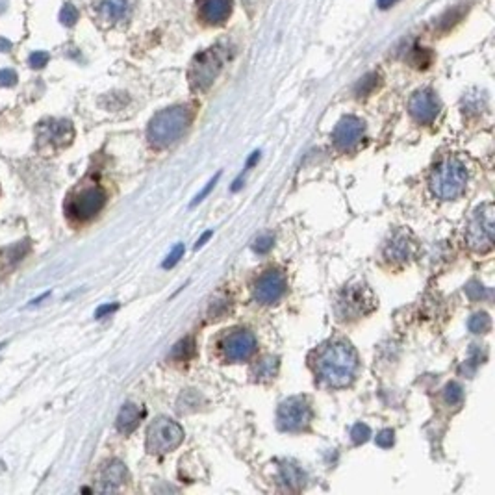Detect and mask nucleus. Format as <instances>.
<instances>
[{
	"label": "nucleus",
	"instance_id": "obj_26",
	"mask_svg": "<svg viewBox=\"0 0 495 495\" xmlns=\"http://www.w3.org/2000/svg\"><path fill=\"white\" fill-rule=\"evenodd\" d=\"M369 436H371V428L367 427L366 423H356L355 427L351 428V439H353L356 445L366 444Z\"/></svg>",
	"mask_w": 495,
	"mask_h": 495
},
{
	"label": "nucleus",
	"instance_id": "obj_9",
	"mask_svg": "<svg viewBox=\"0 0 495 495\" xmlns=\"http://www.w3.org/2000/svg\"><path fill=\"white\" fill-rule=\"evenodd\" d=\"M106 204V193L99 186L85 187L67 201V215L76 221H87L95 217Z\"/></svg>",
	"mask_w": 495,
	"mask_h": 495
},
{
	"label": "nucleus",
	"instance_id": "obj_8",
	"mask_svg": "<svg viewBox=\"0 0 495 495\" xmlns=\"http://www.w3.org/2000/svg\"><path fill=\"white\" fill-rule=\"evenodd\" d=\"M377 301L366 286H349L339 293L338 315L342 319H358L360 315L369 314Z\"/></svg>",
	"mask_w": 495,
	"mask_h": 495
},
{
	"label": "nucleus",
	"instance_id": "obj_25",
	"mask_svg": "<svg viewBox=\"0 0 495 495\" xmlns=\"http://www.w3.org/2000/svg\"><path fill=\"white\" fill-rule=\"evenodd\" d=\"M377 84H378L377 74L375 73L366 74V76L358 82V85H356V95L362 97V95H367V93H371V91L377 87Z\"/></svg>",
	"mask_w": 495,
	"mask_h": 495
},
{
	"label": "nucleus",
	"instance_id": "obj_10",
	"mask_svg": "<svg viewBox=\"0 0 495 495\" xmlns=\"http://www.w3.org/2000/svg\"><path fill=\"white\" fill-rule=\"evenodd\" d=\"M256 338L249 330H232L221 339V353L228 362H245L256 353Z\"/></svg>",
	"mask_w": 495,
	"mask_h": 495
},
{
	"label": "nucleus",
	"instance_id": "obj_23",
	"mask_svg": "<svg viewBox=\"0 0 495 495\" xmlns=\"http://www.w3.org/2000/svg\"><path fill=\"white\" fill-rule=\"evenodd\" d=\"M171 356H173L175 360L181 362H186L190 360L192 356H195V342H193V338H186L178 342V344L173 347V351H171Z\"/></svg>",
	"mask_w": 495,
	"mask_h": 495
},
{
	"label": "nucleus",
	"instance_id": "obj_21",
	"mask_svg": "<svg viewBox=\"0 0 495 495\" xmlns=\"http://www.w3.org/2000/svg\"><path fill=\"white\" fill-rule=\"evenodd\" d=\"M276 371H278V358L276 356H264V358H260L254 364L253 377L256 380L265 383V380H271V378L275 377Z\"/></svg>",
	"mask_w": 495,
	"mask_h": 495
},
{
	"label": "nucleus",
	"instance_id": "obj_34",
	"mask_svg": "<svg viewBox=\"0 0 495 495\" xmlns=\"http://www.w3.org/2000/svg\"><path fill=\"white\" fill-rule=\"evenodd\" d=\"M466 293L469 295L471 299H483L484 293H488V290L480 284V282H469L466 286Z\"/></svg>",
	"mask_w": 495,
	"mask_h": 495
},
{
	"label": "nucleus",
	"instance_id": "obj_39",
	"mask_svg": "<svg viewBox=\"0 0 495 495\" xmlns=\"http://www.w3.org/2000/svg\"><path fill=\"white\" fill-rule=\"evenodd\" d=\"M397 0H378V6L380 8H389L392 4H395Z\"/></svg>",
	"mask_w": 495,
	"mask_h": 495
},
{
	"label": "nucleus",
	"instance_id": "obj_36",
	"mask_svg": "<svg viewBox=\"0 0 495 495\" xmlns=\"http://www.w3.org/2000/svg\"><path fill=\"white\" fill-rule=\"evenodd\" d=\"M119 308V304L117 303H113V304H102V306H99L97 308V312H95V317L97 319H102V317H106V315H110V314H113L115 310Z\"/></svg>",
	"mask_w": 495,
	"mask_h": 495
},
{
	"label": "nucleus",
	"instance_id": "obj_41",
	"mask_svg": "<svg viewBox=\"0 0 495 495\" xmlns=\"http://www.w3.org/2000/svg\"><path fill=\"white\" fill-rule=\"evenodd\" d=\"M2 347H4V344H0V349H2Z\"/></svg>",
	"mask_w": 495,
	"mask_h": 495
},
{
	"label": "nucleus",
	"instance_id": "obj_35",
	"mask_svg": "<svg viewBox=\"0 0 495 495\" xmlns=\"http://www.w3.org/2000/svg\"><path fill=\"white\" fill-rule=\"evenodd\" d=\"M219 178H221V173H217V175H215L214 178H212V181L208 182V184H206V187H204L203 192L199 193L197 197H195V201H193V203H192V206H195V204H197V203H201V201H203V199L206 197V195H208V193L212 192V190H214V186H215V184H217V181H219Z\"/></svg>",
	"mask_w": 495,
	"mask_h": 495
},
{
	"label": "nucleus",
	"instance_id": "obj_40",
	"mask_svg": "<svg viewBox=\"0 0 495 495\" xmlns=\"http://www.w3.org/2000/svg\"><path fill=\"white\" fill-rule=\"evenodd\" d=\"M6 8H8V2H6V0H0V13L6 12Z\"/></svg>",
	"mask_w": 495,
	"mask_h": 495
},
{
	"label": "nucleus",
	"instance_id": "obj_2",
	"mask_svg": "<svg viewBox=\"0 0 495 495\" xmlns=\"http://www.w3.org/2000/svg\"><path fill=\"white\" fill-rule=\"evenodd\" d=\"M192 121V106L178 104V106L165 108L162 112H158L149 123V128H146L149 143L156 149H165V146L173 145L186 134Z\"/></svg>",
	"mask_w": 495,
	"mask_h": 495
},
{
	"label": "nucleus",
	"instance_id": "obj_16",
	"mask_svg": "<svg viewBox=\"0 0 495 495\" xmlns=\"http://www.w3.org/2000/svg\"><path fill=\"white\" fill-rule=\"evenodd\" d=\"M126 480V467L123 462L110 460L99 471V489L101 492H115Z\"/></svg>",
	"mask_w": 495,
	"mask_h": 495
},
{
	"label": "nucleus",
	"instance_id": "obj_17",
	"mask_svg": "<svg viewBox=\"0 0 495 495\" xmlns=\"http://www.w3.org/2000/svg\"><path fill=\"white\" fill-rule=\"evenodd\" d=\"M232 10V0H201L199 13L204 23L221 24L225 23Z\"/></svg>",
	"mask_w": 495,
	"mask_h": 495
},
{
	"label": "nucleus",
	"instance_id": "obj_32",
	"mask_svg": "<svg viewBox=\"0 0 495 495\" xmlns=\"http://www.w3.org/2000/svg\"><path fill=\"white\" fill-rule=\"evenodd\" d=\"M375 442H377L378 447H383V449H388V447H392L395 442V434L392 428H384V430H380V433L377 434V438H375Z\"/></svg>",
	"mask_w": 495,
	"mask_h": 495
},
{
	"label": "nucleus",
	"instance_id": "obj_3",
	"mask_svg": "<svg viewBox=\"0 0 495 495\" xmlns=\"http://www.w3.org/2000/svg\"><path fill=\"white\" fill-rule=\"evenodd\" d=\"M467 171L458 158H445L434 167L430 175V190L442 201H455L466 192Z\"/></svg>",
	"mask_w": 495,
	"mask_h": 495
},
{
	"label": "nucleus",
	"instance_id": "obj_20",
	"mask_svg": "<svg viewBox=\"0 0 495 495\" xmlns=\"http://www.w3.org/2000/svg\"><path fill=\"white\" fill-rule=\"evenodd\" d=\"M278 477H280V483L290 489H299L304 484L303 469L295 466V464H290V462L282 464Z\"/></svg>",
	"mask_w": 495,
	"mask_h": 495
},
{
	"label": "nucleus",
	"instance_id": "obj_33",
	"mask_svg": "<svg viewBox=\"0 0 495 495\" xmlns=\"http://www.w3.org/2000/svg\"><path fill=\"white\" fill-rule=\"evenodd\" d=\"M17 84V73L13 69H2L0 71V87H12Z\"/></svg>",
	"mask_w": 495,
	"mask_h": 495
},
{
	"label": "nucleus",
	"instance_id": "obj_29",
	"mask_svg": "<svg viewBox=\"0 0 495 495\" xmlns=\"http://www.w3.org/2000/svg\"><path fill=\"white\" fill-rule=\"evenodd\" d=\"M26 253H28V242L15 243V247L6 249V258L10 264H13V262H19L21 258H24Z\"/></svg>",
	"mask_w": 495,
	"mask_h": 495
},
{
	"label": "nucleus",
	"instance_id": "obj_24",
	"mask_svg": "<svg viewBox=\"0 0 495 495\" xmlns=\"http://www.w3.org/2000/svg\"><path fill=\"white\" fill-rule=\"evenodd\" d=\"M444 399L449 406L462 405V401H464V388H462L460 384L453 380V383H449L447 386H445Z\"/></svg>",
	"mask_w": 495,
	"mask_h": 495
},
{
	"label": "nucleus",
	"instance_id": "obj_27",
	"mask_svg": "<svg viewBox=\"0 0 495 495\" xmlns=\"http://www.w3.org/2000/svg\"><path fill=\"white\" fill-rule=\"evenodd\" d=\"M60 21H62L63 26H74L76 21H78V10L73 6V4H65L60 12Z\"/></svg>",
	"mask_w": 495,
	"mask_h": 495
},
{
	"label": "nucleus",
	"instance_id": "obj_11",
	"mask_svg": "<svg viewBox=\"0 0 495 495\" xmlns=\"http://www.w3.org/2000/svg\"><path fill=\"white\" fill-rule=\"evenodd\" d=\"M287 290L286 278L280 271H265L264 275L258 276L254 282L253 295L260 304H275L278 303Z\"/></svg>",
	"mask_w": 495,
	"mask_h": 495
},
{
	"label": "nucleus",
	"instance_id": "obj_38",
	"mask_svg": "<svg viewBox=\"0 0 495 495\" xmlns=\"http://www.w3.org/2000/svg\"><path fill=\"white\" fill-rule=\"evenodd\" d=\"M12 51V43L4 37H0V52H8Z\"/></svg>",
	"mask_w": 495,
	"mask_h": 495
},
{
	"label": "nucleus",
	"instance_id": "obj_1",
	"mask_svg": "<svg viewBox=\"0 0 495 495\" xmlns=\"http://www.w3.org/2000/svg\"><path fill=\"white\" fill-rule=\"evenodd\" d=\"M315 371L333 388L349 386L358 371V355L347 342H330L317 353Z\"/></svg>",
	"mask_w": 495,
	"mask_h": 495
},
{
	"label": "nucleus",
	"instance_id": "obj_18",
	"mask_svg": "<svg viewBox=\"0 0 495 495\" xmlns=\"http://www.w3.org/2000/svg\"><path fill=\"white\" fill-rule=\"evenodd\" d=\"M141 417H143V410L134 403H126L123 405V408L119 410L117 416V430L121 434H132L140 425Z\"/></svg>",
	"mask_w": 495,
	"mask_h": 495
},
{
	"label": "nucleus",
	"instance_id": "obj_4",
	"mask_svg": "<svg viewBox=\"0 0 495 495\" xmlns=\"http://www.w3.org/2000/svg\"><path fill=\"white\" fill-rule=\"evenodd\" d=\"M228 52L223 45H215L212 49H206L193 60L190 67V85L193 91H206L214 84L217 74L225 65Z\"/></svg>",
	"mask_w": 495,
	"mask_h": 495
},
{
	"label": "nucleus",
	"instance_id": "obj_6",
	"mask_svg": "<svg viewBox=\"0 0 495 495\" xmlns=\"http://www.w3.org/2000/svg\"><path fill=\"white\" fill-rule=\"evenodd\" d=\"M184 442V428L171 417H158L146 428V451L151 455H165Z\"/></svg>",
	"mask_w": 495,
	"mask_h": 495
},
{
	"label": "nucleus",
	"instance_id": "obj_37",
	"mask_svg": "<svg viewBox=\"0 0 495 495\" xmlns=\"http://www.w3.org/2000/svg\"><path fill=\"white\" fill-rule=\"evenodd\" d=\"M212 234H214V232H212V230H208V232H204L203 236H201V240H199V242H197V243H195V249H201V247H203L204 243L208 242L210 237H212Z\"/></svg>",
	"mask_w": 495,
	"mask_h": 495
},
{
	"label": "nucleus",
	"instance_id": "obj_13",
	"mask_svg": "<svg viewBox=\"0 0 495 495\" xmlns=\"http://www.w3.org/2000/svg\"><path fill=\"white\" fill-rule=\"evenodd\" d=\"M416 253V240L414 234L406 228L394 232L388 243L384 245V258L392 264H405Z\"/></svg>",
	"mask_w": 495,
	"mask_h": 495
},
{
	"label": "nucleus",
	"instance_id": "obj_12",
	"mask_svg": "<svg viewBox=\"0 0 495 495\" xmlns=\"http://www.w3.org/2000/svg\"><path fill=\"white\" fill-rule=\"evenodd\" d=\"M364 121L355 115H347V117L339 119V123L336 124V128L333 132V143L339 151H351L355 149L364 137Z\"/></svg>",
	"mask_w": 495,
	"mask_h": 495
},
{
	"label": "nucleus",
	"instance_id": "obj_22",
	"mask_svg": "<svg viewBox=\"0 0 495 495\" xmlns=\"http://www.w3.org/2000/svg\"><path fill=\"white\" fill-rule=\"evenodd\" d=\"M467 328L473 334H486L492 328V319L486 312H477L467 321Z\"/></svg>",
	"mask_w": 495,
	"mask_h": 495
},
{
	"label": "nucleus",
	"instance_id": "obj_5",
	"mask_svg": "<svg viewBox=\"0 0 495 495\" xmlns=\"http://www.w3.org/2000/svg\"><path fill=\"white\" fill-rule=\"evenodd\" d=\"M494 204L484 203L469 217V223L466 226V243L475 253H488L494 247Z\"/></svg>",
	"mask_w": 495,
	"mask_h": 495
},
{
	"label": "nucleus",
	"instance_id": "obj_19",
	"mask_svg": "<svg viewBox=\"0 0 495 495\" xmlns=\"http://www.w3.org/2000/svg\"><path fill=\"white\" fill-rule=\"evenodd\" d=\"M99 15L110 23H117L128 13V0H101L99 2Z\"/></svg>",
	"mask_w": 495,
	"mask_h": 495
},
{
	"label": "nucleus",
	"instance_id": "obj_30",
	"mask_svg": "<svg viewBox=\"0 0 495 495\" xmlns=\"http://www.w3.org/2000/svg\"><path fill=\"white\" fill-rule=\"evenodd\" d=\"M271 247H273V236H269V234H264V236H258L256 240H254L253 249L258 254L269 253Z\"/></svg>",
	"mask_w": 495,
	"mask_h": 495
},
{
	"label": "nucleus",
	"instance_id": "obj_15",
	"mask_svg": "<svg viewBox=\"0 0 495 495\" xmlns=\"http://www.w3.org/2000/svg\"><path fill=\"white\" fill-rule=\"evenodd\" d=\"M74 130L69 121H47L40 126V140L52 143L54 146L69 145L73 140Z\"/></svg>",
	"mask_w": 495,
	"mask_h": 495
},
{
	"label": "nucleus",
	"instance_id": "obj_31",
	"mask_svg": "<svg viewBox=\"0 0 495 495\" xmlns=\"http://www.w3.org/2000/svg\"><path fill=\"white\" fill-rule=\"evenodd\" d=\"M49 52H43V51H37V52H32L28 58V65L32 69H43L49 63Z\"/></svg>",
	"mask_w": 495,
	"mask_h": 495
},
{
	"label": "nucleus",
	"instance_id": "obj_7",
	"mask_svg": "<svg viewBox=\"0 0 495 495\" xmlns=\"http://www.w3.org/2000/svg\"><path fill=\"white\" fill-rule=\"evenodd\" d=\"M312 406L310 401L303 395H293L290 399L282 401L276 412L278 427L286 433H299L308 427L312 421Z\"/></svg>",
	"mask_w": 495,
	"mask_h": 495
},
{
	"label": "nucleus",
	"instance_id": "obj_28",
	"mask_svg": "<svg viewBox=\"0 0 495 495\" xmlns=\"http://www.w3.org/2000/svg\"><path fill=\"white\" fill-rule=\"evenodd\" d=\"M184 253H186V249H184V245L182 243H178L173 251H171L169 254H167V258L163 260L162 267L163 269H171V267H175L178 262H181V258H184Z\"/></svg>",
	"mask_w": 495,
	"mask_h": 495
},
{
	"label": "nucleus",
	"instance_id": "obj_14",
	"mask_svg": "<svg viewBox=\"0 0 495 495\" xmlns=\"http://www.w3.org/2000/svg\"><path fill=\"white\" fill-rule=\"evenodd\" d=\"M410 115L417 123L428 124L433 123L436 115L439 113V101L433 90H419L410 97L408 102Z\"/></svg>",
	"mask_w": 495,
	"mask_h": 495
}]
</instances>
